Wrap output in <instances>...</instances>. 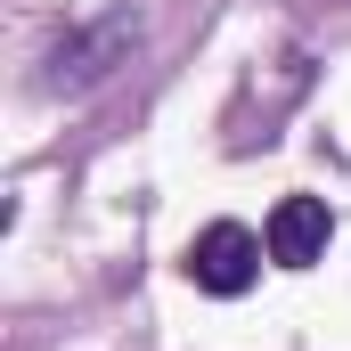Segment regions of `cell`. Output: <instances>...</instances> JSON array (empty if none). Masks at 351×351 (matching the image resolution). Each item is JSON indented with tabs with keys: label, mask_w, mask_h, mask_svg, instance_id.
Instances as JSON below:
<instances>
[{
	"label": "cell",
	"mask_w": 351,
	"mask_h": 351,
	"mask_svg": "<svg viewBox=\"0 0 351 351\" xmlns=\"http://www.w3.org/2000/svg\"><path fill=\"white\" fill-rule=\"evenodd\" d=\"M139 8H106L90 25H66L49 49H41V98H90L98 82H114L139 49Z\"/></svg>",
	"instance_id": "1"
},
{
	"label": "cell",
	"mask_w": 351,
	"mask_h": 351,
	"mask_svg": "<svg viewBox=\"0 0 351 351\" xmlns=\"http://www.w3.org/2000/svg\"><path fill=\"white\" fill-rule=\"evenodd\" d=\"M269 245L245 229V221H204L196 237H188V286L196 294H213V302H237V294H254V278H262Z\"/></svg>",
	"instance_id": "2"
},
{
	"label": "cell",
	"mask_w": 351,
	"mask_h": 351,
	"mask_svg": "<svg viewBox=\"0 0 351 351\" xmlns=\"http://www.w3.org/2000/svg\"><path fill=\"white\" fill-rule=\"evenodd\" d=\"M262 245L278 269H319L327 245H335V204L327 196H278L262 221Z\"/></svg>",
	"instance_id": "3"
}]
</instances>
